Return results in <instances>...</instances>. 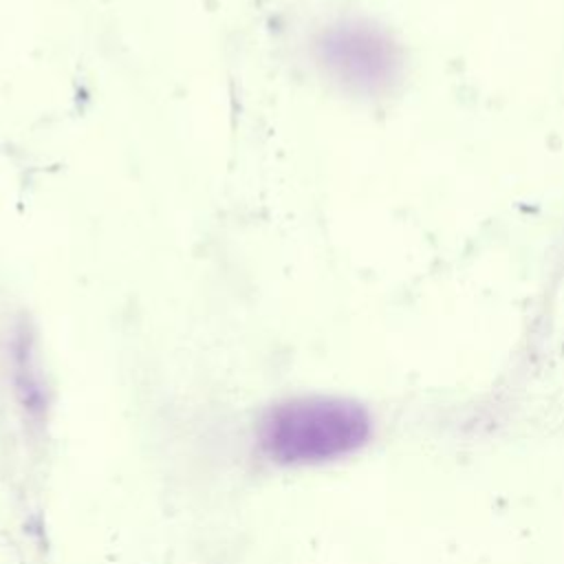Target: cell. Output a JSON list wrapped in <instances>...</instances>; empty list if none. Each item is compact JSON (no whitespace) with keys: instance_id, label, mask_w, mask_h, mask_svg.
Wrapping results in <instances>:
<instances>
[{"instance_id":"1","label":"cell","mask_w":564,"mask_h":564,"mask_svg":"<svg viewBox=\"0 0 564 564\" xmlns=\"http://www.w3.org/2000/svg\"><path fill=\"white\" fill-rule=\"evenodd\" d=\"M372 414L346 397H295L269 408L258 423V445L278 465H324L364 449Z\"/></svg>"}]
</instances>
